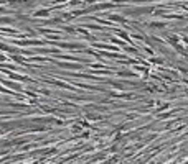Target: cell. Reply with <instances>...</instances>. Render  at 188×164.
Segmentation results:
<instances>
[{
  "mask_svg": "<svg viewBox=\"0 0 188 164\" xmlns=\"http://www.w3.org/2000/svg\"><path fill=\"white\" fill-rule=\"evenodd\" d=\"M12 45L15 46H21V48H26V46H45L48 41L46 40H10Z\"/></svg>",
  "mask_w": 188,
  "mask_h": 164,
  "instance_id": "cell-1",
  "label": "cell"
},
{
  "mask_svg": "<svg viewBox=\"0 0 188 164\" xmlns=\"http://www.w3.org/2000/svg\"><path fill=\"white\" fill-rule=\"evenodd\" d=\"M0 84H2V86H5L7 87V89H12V90H18V92H21V94H23V86H21L20 82H13L12 79H2L0 77Z\"/></svg>",
  "mask_w": 188,
  "mask_h": 164,
  "instance_id": "cell-2",
  "label": "cell"
},
{
  "mask_svg": "<svg viewBox=\"0 0 188 164\" xmlns=\"http://www.w3.org/2000/svg\"><path fill=\"white\" fill-rule=\"evenodd\" d=\"M31 16H33V18H48V16H50V8H45V7L36 8V10L31 13Z\"/></svg>",
  "mask_w": 188,
  "mask_h": 164,
  "instance_id": "cell-3",
  "label": "cell"
},
{
  "mask_svg": "<svg viewBox=\"0 0 188 164\" xmlns=\"http://www.w3.org/2000/svg\"><path fill=\"white\" fill-rule=\"evenodd\" d=\"M56 66L64 67V69H81V67H83V66L76 64V61H71V62H56Z\"/></svg>",
  "mask_w": 188,
  "mask_h": 164,
  "instance_id": "cell-4",
  "label": "cell"
},
{
  "mask_svg": "<svg viewBox=\"0 0 188 164\" xmlns=\"http://www.w3.org/2000/svg\"><path fill=\"white\" fill-rule=\"evenodd\" d=\"M56 46L58 48H64V49H79L81 45H76V43H58L56 41Z\"/></svg>",
  "mask_w": 188,
  "mask_h": 164,
  "instance_id": "cell-5",
  "label": "cell"
},
{
  "mask_svg": "<svg viewBox=\"0 0 188 164\" xmlns=\"http://www.w3.org/2000/svg\"><path fill=\"white\" fill-rule=\"evenodd\" d=\"M167 41L170 43L172 46L177 45V43H180V36L178 35H173V33H170V35H167Z\"/></svg>",
  "mask_w": 188,
  "mask_h": 164,
  "instance_id": "cell-6",
  "label": "cell"
},
{
  "mask_svg": "<svg viewBox=\"0 0 188 164\" xmlns=\"http://www.w3.org/2000/svg\"><path fill=\"white\" fill-rule=\"evenodd\" d=\"M12 23H15L13 16H7V15L0 16V25H12Z\"/></svg>",
  "mask_w": 188,
  "mask_h": 164,
  "instance_id": "cell-7",
  "label": "cell"
},
{
  "mask_svg": "<svg viewBox=\"0 0 188 164\" xmlns=\"http://www.w3.org/2000/svg\"><path fill=\"white\" fill-rule=\"evenodd\" d=\"M112 4H99V5H94V12L97 10H107V8H112Z\"/></svg>",
  "mask_w": 188,
  "mask_h": 164,
  "instance_id": "cell-8",
  "label": "cell"
},
{
  "mask_svg": "<svg viewBox=\"0 0 188 164\" xmlns=\"http://www.w3.org/2000/svg\"><path fill=\"white\" fill-rule=\"evenodd\" d=\"M86 118H88V120H92V122H96V120H101L102 117H101L99 113H91V112H88V113H86Z\"/></svg>",
  "mask_w": 188,
  "mask_h": 164,
  "instance_id": "cell-9",
  "label": "cell"
},
{
  "mask_svg": "<svg viewBox=\"0 0 188 164\" xmlns=\"http://www.w3.org/2000/svg\"><path fill=\"white\" fill-rule=\"evenodd\" d=\"M30 61H31V62H50V59H46V57H40V56H31V57H30Z\"/></svg>",
  "mask_w": 188,
  "mask_h": 164,
  "instance_id": "cell-10",
  "label": "cell"
},
{
  "mask_svg": "<svg viewBox=\"0 0 188 164\" xmlns=\"http://www.w3.org/2000/svg\"><path fill=\"white\" fill-rule=\"evenodd\" d=\"M109 20H112V21H121V23H125V18L121 15H109Z\"/></svg>",
  "mask_w": 188,
  "mask_h": 164,
  "instance_id": "cell-11",
  "label": "cell"
},
{
  "mask_svg": "<svg viewBox=\"0 0 188 164\" xmlns=\"http://www.w3.org/2000/svg\"><path fill=\"white\" fill-rule=\"evenodd\" d=\"M152 28H163L165 26V23H160V21H154V23H150Z\"/></svg>",
  "mask_w": 188,
  "mask_h": 164,
  "instance_id": "cell-12",
  "label": "cell"
},
{
  "mask_svg": "<svg viewBox=\"0 0 188 164\" xmlns=\"http://www.w3.org/2000/svg\"><path fill=\"white\" fill-rule=\"evenodd\" d=\"M9 13H13V12H10V10H7V8L4 7V5L0 7V15H9Z\"/></svg>",
  "mask_w": 188,
  "mask_h": 164,
  "instance_id": "cell-13",
  "label": "cell"
},
{
  "mask_svg": "<svg viewBox=\"0 0 188 164\" xmlns=\"http://www.w3.org/2000/svg\"><path fill=\"white\" fill-rule=\"evenodd\" d=\"M150 61L154 62V64H162V62H163V59H160V57H152Z\"/></svg>",
  "mask_w": 188,
  "mask_h": 164,
  "instance_id": "cell-14",
  "label": "cell"
},
{
  "mask_svg": "<svg viewBox=\"0 0 188 164\" xmlns=\"http://www.w3.org/2000/svg\"><path fill=\"white\" fill-rule=\"evenodd\" d=\"M71 130H73V133H79V131H81V127H79V125H74Z\"/></svg>",
  "mask_w": 188,
  "mask_h": 164,
  "instance_id": "cell-15",
  "label": "cell"
},
{
  "mask_svg": "<svg viewBox=\"0 0 188 164\" xmlns=\"http://www.w3.org/2000/svg\"><path fill=\"white\" fill-rule=\"evenodd\" d=\"M117 4H124V2H130V0H116Z\"/></svg>",
  "mask_w": 188,
  "mask_h": 164,
  "instance_id": "cell-16",
  "label": "cell"
},
{
  "mask_svg": "<svg viewBox=\"0 0 188 164\" xmlns=\"http://www.w3.org/2000/svg\"><path fill=\"white\" fill-rule=\"evenodd\" d=\"M180 40H183L185 43H187V45H188V36H183V38H180Z\"/></svg>",
  "mask_w": 188,
  "mask_h": 164,
  "instance_id": "cell-17",
  "label": "cell"
}]
</instances>
